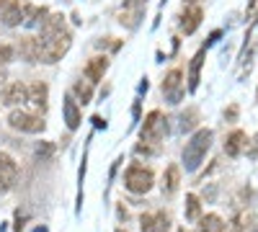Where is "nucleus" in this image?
I'll return each mask as SVG.
<instances>
[{"mask_svg": "<svg viewBox=\"0 0 258 232\" xmlns=\"http://www.w3.org/2000/svg\"><path fill=\"white\" fill-rule=\"evenodd\" d=\"M186 219H202V204L197 194L186 196Z\"/></svg>", "mask_w": 258, "mask_h": 232, "instance_id": "nucleus-20", "label": "nucleus"}, {"mask_svg": "<svg viewBox=\"0 0 258 232\" xmlns=\"http://www.w3.org/2000/svg\"><path fill=\"white\" fill-rule=\"evenodd\" d=\"M34 232H47V229H44V227H36V229H34Z\"/></svg>", "mask_w": 258, "mask_h": 232, "instance_id": "nucleus-27", "label": "nucleus"}, {"mask_svg": "<svg viewBox=\"0 0 258 232\" xmlns=\"http://www.w3.org/2000/svg\"><path fill=\"white\" fill-rule=\"evenodd\" d=\"M199 232H227V224L220 214H207L199 219Z\"/></svg>", "mask_w": 258, "mask_h": 232, "instance_id": "nucleus-19", "label": "nucleus"}, {"mask_svg": "<svg viewBox=\"0 0 258 232\" xmlns=\"http://www.w3.org/2000/svg\"><path fill=\"white\" fill-rule=\"evenodd\" d=\"M245 147H248V134H245L243 129H235V132L227 134V139H225V152H227L230 158H238Z\"/></svg>", "mask_w": 258, "mask_h": 232, "instance_id": "nucleus-11", "label": "nucleus"}, {"mask_svg": "<svg viewBox=\"0 0 258 232\" xmlns=\"http://www.w3.org/2000/svg\"><path fill=\"white\" fill-rule=\"evenodd\" d=\"M142 232H168L170 229V217L165 212H153V214H142L140 217Z\"/></svg>", "mask_w": 258, "mask_h": 232, "instance_id": "nucleus-10", "label": "nucleus"}, {"mask_svg": "<svg viewBox=\"0 0 258 232\" xmlns=\"http://www.w3.org/2000/svg\"><path fill=\"white\" fill-rule=\"evenodd\" d=\"M75 96H78L83 103H91V98H93V88H91V83H88V80H85V83H83V80H78V83H75Z\"/></svg>", "mask_w": 258, "mask_h": 232, "instance_id": "nucleus-21", "label": "nucleus"}, {"mask_svg": "<svg viewBox=\"0 0 258 232\" xmlns=\"http://www.w3.org/2000/svg\"><path fill=\"white\" fill-rule=\"evenodd\" d=\"M11 57H13V47H8V44H0V65H6V62H11Z\"/></svg>", "mask_w": 258, "mask_h": 232, "instance_id": "nucleus-22", "label": "nucleus"}, {"mask_svg": "<svg viewBox=\"0 0 258 232\" xmlns=\"http://www.w3.org/2000/svg\"><path fill=\"white\" fill-rule=\"evenodd\" d=\"M16 176H18V165H16V160H13L8 152H0V196L13 188Z\"/></svg>", "mask_w": 258, "mask_h": 232, "instance_id": "nucleus-6", "label": "nucleus"}, {"mask_svg": "<svg viewBox=\"0 0 258 232\" xmlns=\"http://www.w3.org/2000/svg\"><path fill=\"white\" fill-rule=\"evenodd\" d=\"M178 183H181V168L178 165H168L165 173H163V194H176L178 191Z\"/></svg>", "mask_w": 258, "mask_h": 232, "instance_id": "nucleus-15", "label": "nucleus"}, {"mask_svg": "<svg viewBox=\"0 0 258 232\" xmlns=\"http://www.w3.org/2000/svg\"><path fill=\"white\" fill-rule=\"evenodd\" d=\"M225 116H227L230 121H235V116H238V106H230V111H225Z\"/></svg>", "mask_w": 258, "mask_h": 232, "instance_id": "nucleus-25", "label": "nucleus"}, {"mask_svg": "<svg viewBox=\"0 0 258 232\" xmlns=\"http://www.w3.org/2000/svg\"><path fill=\"white\" fill-rule=\"evenodd\" d=\"M0 83H3V72H0Z\"/></svg>", "mask_w": 258, "mask_h": 232, "instance_id": "nucleus-29", "label": "nucleus"}, {"mask_svg": "<svg viewBox=\"0 0 258 232\" xmlns=\"http://www.w3.org/2000/svg\"><path fill=\"white\" fill-rule=\"evenodd\" d=\"M183 3H186V6H191V3H197V0H183Z\"/></svg>", "mask_w": 258, "mask_h": 232, "instance_id": "nucleus-28", "label": "nucleus"}, {"mask_svg": "<svg viewBox=\"0 0 258 232\" xmlns=\"http://www.w3.org/2000/svg\"><path fill=\"white\" fill-rule=\"evenodd\" d=\"M47 98H49V88L47 83H31L29 86V106H31V114H44L47 111Z\"/></svg>", "mask_w": 258, "mask_h": 232, "instance_id": "nucleus-8", "label": "nucleus"}, {"mask_svg": "<svg viewBox=\"0 0 258 232\" xmlns=\"http://www.w3.org/2000/svg\"><path fill=\"white\" fill-rule=\"evenodd\" d=\"M39 44H41V62H47V65H52V62H59L64 54H68L70 44H73V36L70 31L64 29L54 36H39Z\"/></svg>", "mask_w": 258, "mask_h": 232, "instance_id": "nucleus-2", "label": "nucleus"}, {"mask_svg": "<svg viewBox=\"0 0 258 232\" xmlns=\"http://www.w3.org/2000/svg\"><path fill=\"white\" fill-rule=\"evenodd\" d=\"M0 103L3 106H18V103H29V88L24 86V83H8V86L3 88V93H0Z\"/></svg>", "mask_w": 258, "mask_h": 232, "instance_id": "nucleus-9", "label": "nucleus"}, {"mask_svg": "<svg viewBox=\"0 0 258 232\" xmlns=\"http://www.w3.org/2000/svg\"><path fill=\"white\" fill-rule=\"evenodd\" d=\"M204 52L207 49H199L197 54H194V59H191V67H188V91L191 93L197 91V86H199V75H202V65H204Z\"/></svg>", "mask_w": 258, "mask_h": 232, "instance_id": "nucleus-17", "label": "nucleus"}, {"mask_svg": "<svg viewBox=\"0 0 258 232\" xmlns=\"http://www.w3.org/2000/svg\"><path fill=\"white\" fill-rule=\"evenodd\" d=\"M6 6H8V0H0V11H3Z\"/></svg>", "mask_w": 258, "mask_h": 232, "instance_id": "nucleus-26", "label": "nucleus"}, {"mask_svg": "<svg viewBox=\"0 0 258 232\" xmlns=\"http://www.w3.org/2000/svg\"><path fill=\"white\" fill-rule=\"evenodd\" d=\"M202 18H204V11H202L199 6L186 8V11L181 13V31H183V34H194V31L199 29Z\"/></svg>", "mask_w": 258, "mask_h": 232, "instance_id": "nucleus-12", "label": "nucleus"}, {"mask_svg": "<svg viewBox=\"0 0 258 232\" xmlns=\"http://www.w3.org/2000/svg\"><path fill=\"white\" fill-rule=\"evenodd\" d=\"M255 96H258V91H255Z\"/></svg>", "mask_w": 258, "mask_h": 232, "instance_id": "nucleus-32", "label": "nucleus"}, {"mask_svg": "<svg viewBox=\"0 0 258 232\" xmlns=\"http://www.w3.org/2000/svg\"><path fill=\"white\" fill-rule=\"evenodd\" d=\"M0 18H3L6 26H18V24H24V6H21L18 0H8V6L3 8Z\"/></svg>", "mask_w": 258, "mask_h": 232, "instance_id": "nucleus-14", "label": "nucleus"}, {"mask_svg": "<svg viewBox=\"0 0 258 232\" xmlns=\"http://www.w3.org/2000/svg\"><path fill=\"white\" fill-rule=\"evenodd\" d=\"M194 119H197V111L191 109V111H188V116L183 114V124H181V129H191V126L197 124V121H194Z\"/></svg>", "mask_w": 258, "mask_h": 232, "instance_id": "nucleus-23", "label": "nucleus"}, {"mask_svg": "<svg viewBox=\"0 0 258 232\" xmlns=\"http://www.w3.org/2000/svg\"><path fill=\"white\" fill-rule=\"evenodd\" d=\"M62 111H64V124H68V129H78V126H80V109H78V103L70 96L64 98Z\"/></svg>", "mask_w": 258, "mask_h": 232, "instance_id": "nucleus-18", "label": "nucleus"}, {"mask_svg": "<svg viewBox=\"0 0 258 232\" xmlns=\"http://www.w3.org/2000/svg\"><path fill=\"white\" fill-rule=\"evenodd\" d=\"M8 124H11V129L26 132V134H39V132H44V121H41V116L29 114V111H18V109L8 114Z\"/></svg>", "mask_w": 258, "mask_h": 232, "instance_id": "nucleus-5", "label": "nucleus"}, {"mask_svg": "<svg viewBox=\"0 0 258 232\" xmlns=\"http://www.w3.org/2000/svg\"><path fill=\"white\" fill-rule=\"evenodd\" d=\"M155 183V176L150 168L145 165H129L126 168V173H124V186H126V191H132V194H147L150 188H153Z\"/></svg>", "mask_w": 258, "mask_h": 232, "instance_id": "nucleus-3", "label": "nucleus"}, {"mask_svg": "<svg viewBox=\"0 0 258 232\" xmlns=\"http://www.w3.org/2000/svg\"><path fill=\"white\" fill-rule=\"evenodd\" d=\"M106 70H109V59L106 57H93L88 65H85V78H88V83H98Z\"/></svg>", "mask_w": 258, "mask_h": 232, "instance_id": "nucleus-16", "label": "nucleus"}, {"mask_svg": "<svg viewBox=\"0 0 258 232\" xmlns=\"http://www.w3.org/2000/svg\"><path fill=\"white\" fill-rule=\"evenodd\" d=\"M181 232H188V229H181Z\"/></svg>", "mask_w": 258, "mask_h": 232, "instance_id": "nucleus-30", "label": "nucleus"}, {"mask_svg": "<svg viewBox=\"0 0 258 232\" xmlns=\"http://www.w3.org/2000/svg\"><path fill=\"white\" fill-rule=\"evenodd\" d=\"M142 3H147V0H124V6H126V8H132V6H135L137 11H142Z\"/></svg>", "mask_w": 258, "mask_h": 232, "instance_id": "nucleus-24", "label": "nucleus"}, {"mask_svg": "<svg viewBox=\"0 0 258 232\" xmlns=\"http://www.w3.org/2000/svg\"><path fill=\"white\" fill-rule=\"evenodd\" d=\"M18 52L24 54V59L29 62H41V44H39V36H24L18 44Z\"/></svg>", "mask_w": 258, "mask_h": 232, "instance_id": "nucleus-13", "label": "nucleus"}, {"mask_svg": "<svg viewBox=\"0 0 258 232\" xmlns=\"http://www.w3.org/2000/svg\"><path fill=\"white\" fill-rule=\"evenodd\" d=\"M163 93H165V98H168L170 103H178V101L183 98V72H181L178 67H173V70L165 75V80H163Z\"/></svg>", "mask_w": 258, "mask_h": 232, "instance_id": "nucleus-7", "label": "nucleus"}, {"mask_svg": "<svg viewBox=\"0 0 258 232\" xmlns=\"http://www.w3.org/2000/svg\"><path fill=\"white\" fill-rule=\"evenodd\" d=\"M212 139H214L212 129H199L186 142V147H183V165H186V171H197V168L202 165V160L207 158L209 147H212Z\"/></svg>", "mask_w": 258, "mask_h": 232, "instance_id": "nucleus-1", "label": "nucleus"}, {"mask_svg": "<svg viewBox=\"0 0 258 232\" xmlns=\"http://www.w3.org/2000/svg\"><path fill=\"white\" fill-rule=\"evenodd\" d=\"M168 132V119L163 116V111H150L145 116L142 124V142L145 144H158Z\"/></svg>", "mask_w": 258, "mask_h": 232, "instance_id": "nucleus-4", "label": "nucleus"}, {"mask_svg": "<svg viewBox=\"0 0 258 232\" xmlns=\"http://www.w3.org/2000/svg\"><path fill=\"white\" fill-rule=\"evenodd\" d=\"M116 232H121V229H116Z\"/></svg>", "mask_w": 258, "mask_h": 232, "instance_id": "nucleus-31", "label": "nucleus"}]
</instances>
